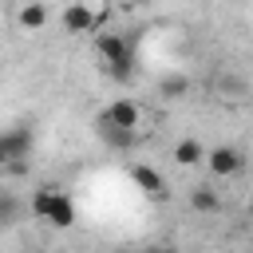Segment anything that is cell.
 Wrapping results in <instances>:
<instances>
[{
  "label": "cell",
  "instance_id": "cell-8",
  "mask_svg": "<svg viewBox=\"0 0 253 253\" xmlns=\"http://www.w3.org/2000/svg\"><path fill=\"white\" fill-rule=\"evenodd\" d=\"M99 115H107V119L119 123V126H134V130H138V123H142V107H138L134 99H115V103L103 107Z\"/></svg>",
  "mask_w": 253,
  "mask_h": 253
},
{
  "label": "cell",
  "instance_id": "cell-7",
  "mask_svg": "<svg viewBox=\"0 0 253 253\" xmlns=\"http://www.w3.org/2000/svg\"><path fill=\"white\" fill-rule=\"evenodd\" d=\"M95 130H99V138H103L111 150H130V146H134V126H119V123H111L107 115L95 119Z\"/></svg>",
  "mask_w": 253,
  "mask_h": 253
},
{
  "label": "cell",
  "instance_id": "cell-3",
  "mask_svg": "<svg viewBox=\"0 0 253 253\" xmlns=\"http://www.w3.org/2000/svg\"><path fill=\"white\" fill-rule=\"evenodd\" d=\"M32 126H8L0 134V162H20L32 154Z\"/></svg>",
  "mask_w": 253,
  "mask_h": 253
},
{
  "label": "cell",
  "instance_id": "cell-2",
  "mask_svg": "<svg viewBox=\"0 0 253 253\" xmlns=\"http://www.w3.org/2000/svg\"><path fill=\"white\" fill-rule=\"evenodd\" d=\"M95 51L103 55V63H107V71H111V79H130V71H134V51H130V43L123 40V36H115V32H103V36H95Z\"/></svg>",
  "mask_w": 253,
  "mask_h": 253
},
{
  "label": "cell",
  "instance_id": "cell-10",
  "mask_svg": "<svg viewBox=\"0 0 253 253\" xmlns=\"http://www.w3.org/2000/svg\"><path fill=\"white\" fill-rule=\"evenodd\" d=\"M174 162H178V166H202V162H206V146H202L198 138H182V142L174 146Z\"/></svg>",
  "mask_w": 253,
  "mask_h": 253
},
{
  "label": "cell",
  "instance_id": "cell-1",
  "mask_svg": "<svg viewBox=\"0 0 253 253\" xmlns=\"http://www.w3.org/2000/svg\"><path fill=\"white\" fill-rule=\"evenodd\" d=\"M32 213H36L40 221L55 225V229L75 225V202H71L63 190H55V186H40V190L32 194Z\"/></svg>",
  "mask_w": 253,
  "mask_h": 253
},
{
  "label": "cell",
  "instance_id": "cell-4",
  "mask_svg": "<svg viewBox=\"0 0 253 253\" xmlns=\"http://www.w3.org/2000/svg\"><path fill=\"white\" fill-rule=\"evenodd\" d=\"M130 182H134L146 198H158V202L170 198V182H166V174H158V170L146 166V162H134V166H130Z\"/></svg>",
  "mask_w": 253,
  "mask_h": 253
},
{
  "label": "cell",
  "instance_id": "cell-5",
  "mask_svg": "<svg viewBox=\"0 0 253 253\" xmlns=\"http://www.w3.org/2000/svg\"><path fill=\"white\" fill-rule=\"evenodd\" d=\"M59 24H63V32H67V36H83V32H95V28L103 24V16H95L87 4H79V0H75V4H67V8H63Z\"/></svg>",
  "mask_w": 253,
  "mask_h": 253
},
{
  "label": "cell",
  "instance_id": "cell-6",
  "mask_svg": "<svg viewBox=\"0 0 253 253\" xmlns=\"http://www.w3.org/2000/svg\"><path fill=\"white\" fill-rule=\"evenodd\" d=\"M206 166H210V174L213 178H229V174H237L241 166H245V158H241V150L237 146H213V150H206Z\"/></svg>",
  "mask_w": 253,
  "mask_h": 253
},
{
  "label": "cell",
  "instance_id": "cell-9",
  "mask_svg": "<svg viewBox=\"0 0 253 253\" xmlns=\"http://www.w3.org/2000/svg\"><path fill=\"white\" fill-rule=\"evenodd\" d=\"M190 210L194 213H221V194L210 186H194L190 190Z\"/></svg>",
  "mask_w": 253,
  "mask_h": 253
},
{
  "label": "cell",
  "instance_id": "cell-11",
  "mask_svg": "<svg viewBox=\"0 0 253 253\" xmlns=\"http://www.w3.org/2000/svg\"><path fill=\"white\" fill-rule=\"evenodd\" d=\"M16 20H20L24 32H40V28L47 24V8H43L40 0H32V4H24V8L16 12Z\"/></svg>",
  "mask_w": 253,
  "mask_h": 253
},
{
  "label": "cell",
  "instance_id": "cell-12",
  "mask_svg": "<svg viewBox=\"0 0 253 253\" xmlns=\"http://www.w3.org/2000/svg\"><path fill=\"white\" fill-rule=\"evenodd\" d=\"M158 95H162V99H182V95H190V75H162V79H158Z\"/></svg>",
  "mask_w": 253,
  "mask_h": 253
}]
</instances>
